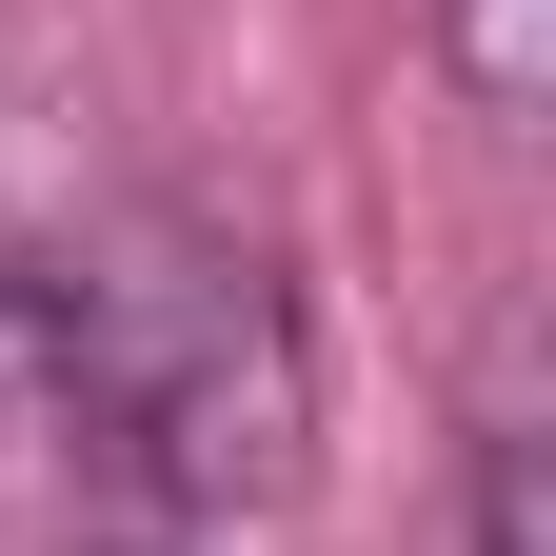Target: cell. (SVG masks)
I'll return each mask as SVG.
<instances>
[{
	"mask_svg": "<svg viewBox=\"0 0 556 556\" xmlns=\"http://www.w3.org/2000/svg\"><path fill=\"white\" fill-rule=\"evenodd\" d=\"M40 438H80V477L160 536H219L278 517L318 477V338H299V278L219 219H119L60 258V378H40Z\"/></svg>",
	"mask_w": 556,
	"mask_h": 556,
	"instance_id": "obj_1",
	"label": "cell"
},
{
	"mask_svg": "<svg viewBox=\"0 0 556 556\" xmlns=\"http://www.w3.org/2000/svg\"><path fill=\"white\" fill-rule=\"evenodd\" d=\"M438 80L517 139V119L556 100V0H438Z\"/></svg>",
	"mask_w": 556,
	"mask_h": 556,
	"instance_id": "obj_2",
	"label": "cell"
},
{
	"mask_svg": "<svg viewBox=\"0 0 556 556\" xmlns=\"http://www.w3.org/2000/svg\"><path fill=\"white\" fill-rule=\"evenodd\" d=\"M40 378H60V258L0 239V438H40Z\"/></svg>",
	"mask_w": 556,
	"mask_h": 556,
	"instance_id": "obj_3",
	"label": "cell"
},
{
	"mask_svg": "<svg viewBox=\"0 0 556 556\" xmlns=\"http://www.w3.org/2000/svg\"><path fill=\"white\" fill-rule=\"evenodd\" d=\"M100 556H139V536H100Z\"/></svg>",
	"mask_w": 556,
	"mask_h": 556,
	"instance_id": "obj_4",
	"label": "cell"
}]
</instances>
